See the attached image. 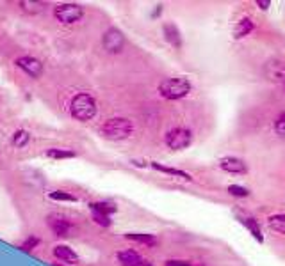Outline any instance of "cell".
<instances>
[{
  "label": "cell",
  "mask_w": 285,
  "mask_h": 266,
  "mask_svg": "<svg viewBox=\"0 0 285 266\" xmlns=\"http://www.w3.org/2000/svg\"><path fill=\"white\" fill-rule=\"evenodd\" d=\"M96 100L89 93H79L69 101V115L81 122L91 121L96 115Z\"/></svg>",
  "instance_id": "1"
},
{
  "label": "cell",
  "mask_w": 285,
  "mask_h": 266,
  "mask_svg": "<svg viewBox=\"0 0 285 266\" xmlns=\"http://www.w3.org/2000/svg\"><path fill=\"white\" fill-rule=\"evenodd\" d=\"M164 266H191V264L186 261H176V259H171V261H166Z\"/></svg>",
  "instance_id": "28"
},
{
  "label": "cell",
  "mask_w": 285,
  "mask_h": 266,
  "mask_svg": "<svg viewBox=\"0 0 285 266\" xmlns=\"http://www.w3.org/2000/svg\"><path fill=\"white\" fill-rule=\"evenodd\" d=\"M54 257L61 262H66V264H79V255L75 254L74 248H69L68 245H55Z\"/></svg>",
  "instance_id": "9"
},
{
  "label": "cell",
  "mask_w": 285,
  "mask_h": 266,
  "mask_svg": "<svg viewBox=\"0 0 285 266\" xmlns=\"http://www.w3.org/2000/svg\"><path fill=\"white\" fill-rule=\"evenodd\" d=\"M93 220H95V224H98V226H102V227H111V226H113V220H111V216L102 215V213H93Z\"/></svg>",
  "instance_id": "26"
},
{
  "label": "cell",
  "mask_w": 285,
  "mask_h": 266,
  "mask_svg": "<svg viewBox=\"0 0 285 266\" xmlns=\"http://www.w3.org/2000/svg\"><path fill=\"white\" fill-rule=\"evenodd\" d=\"M47 156L52 160H69L77 156V151L68 148H50L47 149Z\"/></svg>",
  "instance_id": "14"
},
{
  "label": "cell",
  "mask_w": 285,
  "mask_h": 266,
  "mask_svg": "<svg viewBox=\"0 0 285 266\" xmlns=\"http://www.w3.org/2000/svg\"><path fill=\"white\" fill-rule=\"evenodd\" d=\"M118 261L121 266H139L142 262V257L135 250H121L118 252Z\"/></svg>",
  "instance_id": "12"
},
{
  "label": "cell",
  "mask_w": 285,
  "mask_h": 266,
  "mask_svg": "<svg viewBox=\"0 0 285 266\" xmlns=\"http://www.w3.org/2000/svg\"><path fill=\"white\" fill-rule=\"evenodd\" d=\"M18 6L27 15H40L41 11L47 9V2H41V0H22Z\"/></svg>",
  "instance_id": "13"
},
{
  "label": "cell",
  "mask_w": 285,
  "mask_h": 266,
  "mask_svg": "<svg viewBox=\"0 0 285 266\" xmlns=\"http://www.w3.org/2000/svg\"><path fill=\"white\" fill-rule=\"evenodd\" d=\"M220 167L230 174H244L246 172V163L239 158H234V156H225V158H221Z\"/></svg>",
  "instance_id": "10"
},
{
  "label": "cell",
  "mask_w": 285,
  "mask_h": 266,
  "mask_svg": "<svg viewBox=\"0 0 285 266\" xmlns=\"http://www.w3.org/2000/svg\"><path fill=\"white\" fill-rule=\"evenodd\" d=\"M54 18L59 23L72 25V23H77L84 18V8L75 2H64V4H59L54 8Z\"/></svg>",
  "instance_id": "4"
},
{
  "label": "cell",
  "mask_w": 285,
  "mask_h": 266,
  "mask_svg": "<svg viewBox=\"0 0 285 266\" xmlns=\"http://www.w3.org/2000/svg\"><path fill=\"white\" fill-rule=\"evenodd\" d=\"M102 45H103V50L109 52V54H120L125 47V36L121 30L114 29H107L102 36Z\"/></svg>",
  "instance_id": "6"
},
{
  "label": "cell",
  "mask_w": 285,
  "mask_h": 266,
  "mask_svg": "<svg viewBox=\"0 0 285 266\" xmlns=\"http://www.w3.org/2000/svg\"><path fill=\"white\" fill-rule=\"evenodd\" d=\"M30 141V133L27 131V129H16L15 133H13V137H11V142L15 148H25L27 144H29Z\"/></svg>",
  "instance_id": "20"
},
{
  "label": "cell",
  "mask_w": 285,
  "mask_h": 266,
  "mask_svg": "<svg viewBox=\"0 0 285 266\" xmlns=\"http://www.w3.org/2000/svg\"><path fill=\"white\" fill-rule=\"evenodd\" d=\"M269 227L278 234H285V215H273L267 220Z\"/></svg>",
  "instance_id": "22"
},
{
  "label": "cell",
  "mask_w": 285,
  "mask_h": 266,
  "mask_svg": "<svg viewBox=\"0 0 285 266\" xmlns=\"http://www.w3.org/2000/svg\"><path fill=\"white\" fill-rule=\"evenodd\" d=\"M89 208H91L93 213H102V215H107L111 216L113 213H116V206H114V202H109V201H95V202H89Z\"/></svg>",
  "instance_id": "18"
},
{
  "label": "cell",
  "mask_w": 285,
  "mask_h": 266,
  "mask_svg": "<svg viewBox=\"0 0 285 266\" xmlns=\"http://www.w3.org/2000/svg\"><path fill=\"white\" fill-rule=\"evenodd\" d=\"M274 129H276V133H280V135L285 137V112L274 121Z\"/></svg>",
  "instance_id": "27"
},
{
  "label": "cell",
  "mask_w": 285,
  "mask_h": 266,
  "mask_svg": "<svg viewBox=\"0 0 285 266\" xmlns=\"http://www.w3.org/2000/svg\"><path fill=\"white\" fill-rule=\"evenodd\" d=\"M150 167L155 170H159V172H164V174H169V176H176V178H182V180L186 181H191L193 178L189 176L187 172H184V170H179V169H173V167H166V165H161V163L157 162H150Z\"/></svg>",
  "instance_id": "19"
},
{
  "label": "cell",
  "mask_w": 285,
  "mask_h": 266,
  "mask_svg": "<svg viewBox=\"0 0 285 266\" xmlns=\"http://www.w3.org/2000/svg\"><path fill=\"white\" fill-rule=\"evenodd\" d=\"M257 6H259L260 9H267L271 6L269 0H257Z\"/></svg>",
  "instance_id": "29"
},
{
  "label": "cell",
  "mask_w": 285,
  "mask_h": 266,
  "mask_svg": "<svg viewBox=\"0 0 285 266\" xmlns=\"http://www.w3.org/2000/svg\"><path fill=\"white\" fill-rule=\"evenodd\" d=\"M125 238L130 241H135V243L147 245V247H155L157 245V238L154 234H145V233H128L125 234Z\"/></svg>",
  "instance_id": "15"
},
{
  "label": "cell",
  "mask_w": 285,
  "mask_h": 266,
  "mask_svg": "<svg viewBox=\"0 0 285 266\" xmlns=\"http://www.w3.org/2000/svg\"><path fill=\"white\" fill-rule=\"evenodd\" d=\"M162 30H164V39L168 41L171 47H175V48L182 47V36H180V30L175 23H166V25L162 27Z\"/></svg>",
  "instance_id": "11"
},
{
  "label": "cell",
  "mask_w": 285,
  "mask_h": 266,
  "mask_svg": "<svg viewBox=\"0 0 285 266\" xmlns=\"http://www.w3.org/2000/svg\"><path fill=\"white\" fill-rule=\"evenodd\" d=\"M253 29H255V23H253L250 18L239 20L237 25H235V29H234V39H242V37L248 36Z\"/></svg>",
  "instance_id": "17"
},
{
  "label": "cell",
  "mask_w": 285,
  "mask_h": 266,
  "mask_svg": "<svg viewBox=\"0 0 285 266\" xmlns=\"http://www.w3.org/2000/svg\"><path fill=\"white\" fill-rule=\"evenodd\" d=\"M242 222H244V226L250 229V233H252L253 236L257 238V241H259V243H262V241H264V236H262V231H260L259 224H257V220H255V218H244Z\"/></svg>",
  "instance_id": "23"
},
{
  "label": "cell",
  "mask_w": 285,
  "mask_h": 266,
  "mask_svg": "<svg viewBox=\"0 0 285 266\" xmlns=\"http://www.w3.org/2000/svg\"><path fill=\"white\" fill-rule=\"evenodd\" d=\"M139 266H154V264H152V262H148V261H142Z\"/></svg>",
  "instance_id": "30"
},
{
  "label": "cell",
  "mask_w": 285,
  "mask_h": 266,
  "mask_svg": "<svg viewBox=\"0 0 285 266\" xmlns=\"http://www.w3.org/2000/svg\"><path fill=\"white\" fill-rule=\"evenodd\" d=\"M16 68L22 69L25 75H29L30 78H40L43 75V62L40 59L32 57V55H22L15 61Z\"/></svg>",
  "instance_id": "7"
},
{
  "label": "cell",
  "mask_w": 285,
  "mask_h": 266,
  "mask_svg": "<svg viewBox=\"0 0 285 266\" xmlns=\"http://www.w3.org/2000/svg\"><path fill=\"white\" fill-rule=\"evenodd\" d=\"M164 141L169 149H173V151H182V149L191 146V142H193V133H191V129L180 128L179 126V128H173L166 133Z\"/></svg>",
  "instance_id": "5"
},
{
  "label": "cell",
  "mask_w": 285,
  "mask_h": 266,
  "mask_svg": "<svg viewBox=\"0 0 285 266\" xmlns=\"http://www.w3.org/2000/svg\"><path fill=\"white\" fill-rule=\"evenodd\" d=\"M134 131V124L127 117H111L100 126V133L107 141H125Z\"/></svg>",
  "instance_id": "2"
},
{
  "label": "cell",
  "mask_w": 285,
  "mask_h": 266,
  "mask_svg": "<svg viewBox=\"0 0 285 266\" xmlns=\"http://www.w3.org/2000/svg\"><path fill=\"white\" fill-rule=\"evenodd\" d=\"M228 194L234 195V197H248L250 192L244 187H239V185H230L228 187Z\"/></svg>",
  "instance_id": "25"
},
{
  "label": "cell",
  "mask_w": 285,
  "mask_h": 266,
  "mask_svg": "<svg viewBox=\"0 0 285 266\" xmlns=\"http://www.w3.org/2000/svg\"><path fill=\"white\" fill-rule=\"evenodd\" d=\"M38 245H40V238H38V236H29L22 245H20V248H22V250H25V252H30V250H34Z\"/></svg>",
  "instance_id": "24"
},
{
  "label": "cell",
  "mask_w": 285,
  "mask_h": 266,
  "mask_svg": "<svg viewBox=\"0 0 285 266\" xmlns=\"http://www.w3.org/2000/svg\"><path fill=\"white\" fill-rule=\"evenodd\" d=\"M47 224L52 229V233L59 238H66L69 234V231H72V227H74L69 220H66L64 216H61V215H50L47 218Z\"/></svg>",
  "instance_id": "8"
},
{
  "label": "cell",
  "mask_w": 285,
  "mask_h": 266,
  "mask_svg": "<svg viewBox=\"0 0 285 266\" xmlns=\"http://www.w3.org/2000/svg\"><path fill=\"white\" fill-rule=\"evenodd\" d=\"M267 75L271 76V80H281L285 78V62L281 61H271L266 66Z\"/></svg>",
  "instance_id": "16"
},
{
  "label": "cell",
  "mask_w": 285,
  "mask_h": 266,
  "mask_svg": "<svg viewBox=\"0 0 285 266\" xmlns=\"http://www.w3.org/2000/svg\"><path fill=\"white\" fill-rule=\"evenodd\" d=\"M191 93V83L187 78H166L159 83V94L166 100H182Z\"/></svg>",
  "instance_id": "3"
},
{
  "label": "cell",
  "mask_w": 285,
  "mask_h": 266,
  "mask_svg": "<svg viewBox=\"0 0 285 266\" xmlns=\"http://www.w3.org/2000/svg\"><path fill=\"white\" fill-rule=\"evenodd\" d=\"M48 197L52 199V201H57V202H77L79 197L74 194H69V192L66 190H54L48 194Z\"/></svg>",
  "instance_id": "21"
}]
</instances>
